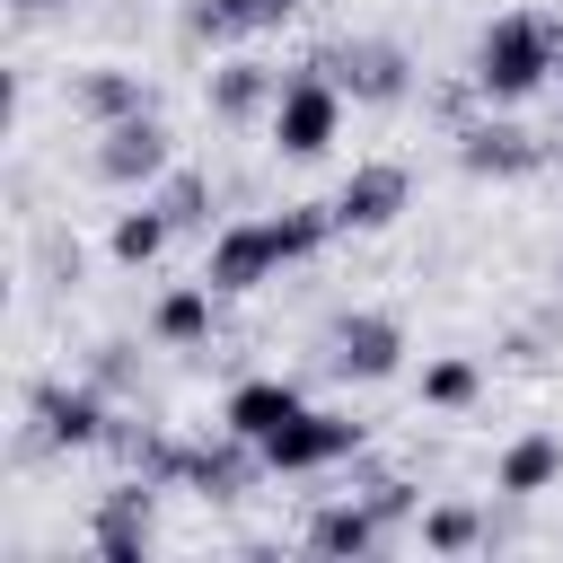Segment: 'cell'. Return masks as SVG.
Returning <instances> with one entry per match:
<instances>
[{"label":"cell","instance_id":"obj_1","mask_svg":"<svg viewBox=\"0 0 563 563\" xmlns=\"http://www.w3.org/2000/svg\"><path fill=\"white\" fill-rule=\"evenodd\" d=\"M334 202H290V211H255V220H229L202 255V282L211 290H264L273 273L308 264L317 246H334Z\"/></svg>","mask_w":563,"mask_h":563},{"label":"cell","instance_id":"obj_2","mask_svg":"<svg viewBox=\"0 0 563 563\" xmlns=\"http://www.w3.org/2000/svg\"><path fill=\"white\" fill-rule=\"evenodd\" d=\"M554 70H563V18H545V9H501L466 53V79H475L484 106H519Z\"/></svg>","mask_w":563,"mask_h":563},{"label":"cell","instance_id":"obj_3","mask_svg":"<svg viewBox=\"0 0 563 563\" xmlns=\"http://www.w3.org/2000/svg\"><path fill=\"white\" fill-rule=\"evenodd\" d=\"M264 132H273V150L282 158H325L334 150V132H343V88L308 62V70H290L282 79V97H273V114H264Z\"/></svg>","mask_w":563,"mask_h":563},{"label":"cell","instance_id":"obj_4","mask_svg":"<svg viewBox=\"0 0 563 563\" xmlns=\"http://www.w3.org/2000/svg\"><path fill=\"white\" fill-rule=\"evenodd\" d=\"M317 70L352 97V106H396L405 88H413V62H405V44H387V35H334L325 53H317Z\"/></svg>","mask_w":563,"mask_h":563},{"label":"cell","instance_id":"obj_5","mask_svg":"<svg viewBox=\"0 0 563 563\" xmlns=\"http://www.w3.org/2000/svg\"><path fill=\"white\" fill-rule=\"evenodd\" d=\"M343 457H361V422L334 413V405H308V413H290V422L264 440V475H325V466H343Z\"/></svg>","mask_w":563,"mask_h":563},{"label":"cell","instance_id":"obj_6","mask_svg":"<svg viewBox=\"0 0 563 563\" xmlns=\"http://www.w3.org/2000/svg\"><path fill=\"white\" fill-rule=\"evenodd\" d=\"M167 167H176V150H167V132H158L150 106L123 114V123H97V176H106L114 194H150Z\"/></svg>","mask_w":563,"mask_h":563},{"label":"cell","instance_id":"obj_7","mask_svg":"<svg viewBox=\"0 0 563 563\" xmlns=\"http://www.w3.org/2000/svg\"><path fill=\"white\" fill-rule=\"evenodd\" d=\"M150 537H158V493H150V475H132V484H114V493L97 501L88 545H97L106 563H141V554H150Z\"/></svg>","mask_w":563,"mask_h":563},{"label":"cell","instance_id":"obj_8","mask_svg":"<svg viewBox=\"0 0 563 563\" xmlns=\"http://www.w3.org/2000/svg\"><path fill=\"white\" fill-rule=\"evenodd\" d=\"M396 361H405V325L378 317V308H361V317H343V325L325 334V369H334V378H387Z\"/></svg>","mask_w":563,"mask_h":563},{"label":"cell","instance_id":"obj_9","mask_svg":"<svg viewBox=\"0 0 563 563\" xmlns=\"http://www.w3.org/2000/svg\"><path fill=\"white\" fill-rule=\"evenodd\" d=\"M405 194H413V176L396 167V158H369V167H352L343 185H334V229L352 238V229H387L396 211H405Z\"/></svg>","mask_w":563,"mask_h":563},{"label":"cell","instance_id":"obj_10","mask_svg":"<svg viewBox=\"0 0 563 563\" xmlns=\"http://www.w3.org/2000/svg\"><path fill=\"white\" fill-rule=\"evenodd\" d=\"M545 158H554V141H528L519 123H484V114L457 123V167H475V176H528Z\"/></svg>","mask_w":563,"mask_h":563},{"label":"cell","instance_id":"obj_11","mask_svg":"<svg viewBox=\"0 0 563 563\" xmlns=\"http://www.w3.org/2000/svg\"><path fill=\"white\" fill-rule=\"evenodd\" d=\"M290 413H308V387L299 378H238L229 387V405H220V431H238V440H273Z\"/></svg>","mask_w":563,"mask_h":563},{"label":"cell","instance_id":"obj_12","mask_svg":"<svg viewBox=\"0 0 563 563\" xmlns=\"http://www.w3.org/2000/svg\"><path fill=\"white\" fill-rule=\"evenodd\" d=\"M26 413H35V440H44V449H97V440L114 431L106 405H97V387H35Z\"/></svg>","mask_w":563,"mask_h":563},{"label":"cell","instance_id":"obj_13","mask_svg":"<svg viewBox=\"0 0 563 563\" xmlns=\"http://www.w3.org/2000/svg\"><path fill=\"white\" fill-rule=\"evenodd\" d=\"M387 537H396V519H387L378 493H361V501H325V510L308 519V554H378Z\"/></svg>","mask_w":563,"mask_h":563},{"label":"cell","instance_id":"obj_14","mask_svg":"<svg viewBox=\"0 0 563 563\" xmlns=\"http://www.w3.org/2000/svg\"><path fill=\"white\" fill-rule=\"evenodd\" d=\"M493 484L519 493V501H528V493H554V484H563V440H554V431H519V440L501 449Z\"/></svg>","mask_w":563,"mask_h":563},{"label":"cell","instance_id":"obj_15","mask_svg":"<svg viewBox=\"0 0 563 563\" xmlns=\"http://www.w3.org/2000/svg\"><path fill=\"white\" fill-rule=\"evenodd\" d=\"M273 97H282V70H264V62H220V70H211V114H220V123L273 114Z\"/></svg>","mask_w":563,"mask_h":563},{"label":"cell","instance_id":"obj_16","mask_svg":"<svg viewBox=\"0 0 563 563\" xmlns=\"http://www.w3.org/2000/svg\"><path fill=\"white\" fill-rule=\"evenodd\" d=\"M290 9H299V0H194V9H185V26H194V35H211V44H229V35H273Z\"/></svg>","mask_w":563,"mask_h":563},{"label":"cell","instance_id":"obj_17","mask_svg":"<svg viewBox=\"0 0 563 563\" xmlns=\"http://www.w3.org/2000/svg\"><path fill=\"white\" fill-rule=\"evenodd\" d=\"M167 238H176V220H167V211L141 194L132 211H114V238H106V255H114V264H158V255H167Z\"/></svg>","mask_w":563,"mask_h":563},{"label":"cell","instance_id":"obj_18","mask_svg":"<svg viewBox=\"0 0 563 563\" xmlns=\"http://www.w3.org/2000/svg\"><path fill=\"white\" fill-rule=\"evenodd\" d=\"M211 299H220L211 282H176V290L150 308V334H158V343H211Z\"/></svg>","mask_w":563,"mask_h":563},{"label":"cell","instance_id":"obj_19","mask_svg":"<svg viewBox=\"0 0 563 563\" xmlns=\"http://www.w3.org/2000/svg\"><path fill=\"white\" fill-rule=\"evenodd\" d=\"M79 114L88 123H123V114H141L150 106V88H141V70H79Z\"/></svg>","mask_w":563,"mask_h":563},{"label":"cell","instance_id":"obj_20","mask_svg":"<svg viewBox=\"0 0 563 563\" xmlns=\"http://www.w3.org/2000/svg\"><path fill=\"white\" fill-rule=\"evenodd\" d=\"M484 396V369L466 361V352H440V361H422V405H440V413H466Z\"/></svg>","mask_w":563,"mask_h":563},{"label":"cell","instance_id":"obj_21","mask_svg":"<svg viewBox=\"0 0 563 563\" xmlns=\"http://www.w3.org/2000/svg\"><path fill=\"white\" fill-rule=\"evenodd\" d=\"M150 202H158V211H167L176 229H194V220H211V185H202L194 167H167V176L150 185Z\"/></svg>","mask_w":563,"mask_h":563},{"label":"cell","instance_id":"obj_22","mask_svg":"<svg viewBox=\"0 0 563 563\" xmlns=\"http://www.w3.org/2000/svg\"><path fill=\"white\" fill-rule=\"evenodd\" d=\"M422 545H431V554H475V545H484V519H475L466 501H440V510H422Z\"/></svg>","mask_w":563,"mask_h":563},{"label":"cell","instance_id":"obj_23","mask_svg":"<svg viewBox=\"0 0 563 563\" xmlns=\"http://www.w3.org/2000/svg\"><path fill=\"white\" fill-rule=\"evenodd\" d=\"M18 9H26V18H44V9H62V0H18Z\"/></svg>","mask_w":563,"mask_h":563},{"label":"cell","instance_id":"obj_24","mask_svg":"<svg viewBox=\"0 0 563 563\" xmlns=\"http://www.w3.org/2000/svg\"><path fill=\"white\" fill-rule=\"evenodd\" d=\"M554 167H563V132H554Z\"/></svg>","mask_w":563,"mask_h":563},{"label":"cell","instance_id":"obj_25","mask_svg":"<svg viewBox=\"0 0 563 563\" xmlns=\"http://www.w3.org/2000/svg\"><path fill=\"white\" fill-rule=\"evenodd\" d=\"M554 273H563V255H554Z\"/></svg>","mask_w":563,"mask_h":563}]
</instances>
